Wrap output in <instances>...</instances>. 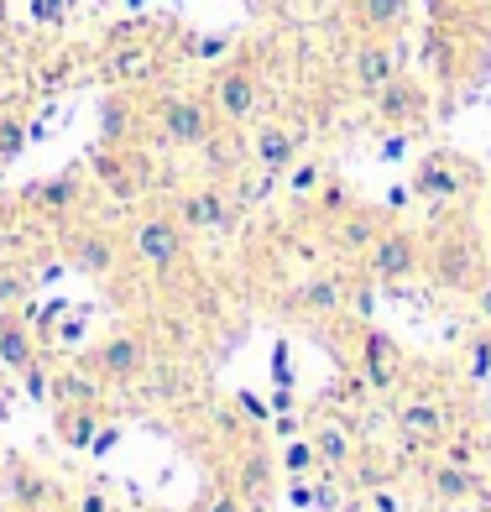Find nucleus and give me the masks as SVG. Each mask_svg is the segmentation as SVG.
Segmentation results:
<instances>
[{"label": "nucleus", "instance_id": "nucleus-52", "mask_svg": "<svg viewBox=\"0 0 491 512\" xmlns=\"http://www.w3.org/2000/svg\"><path fill=\"white\" fill-rule=\"evenodd\" d=\"M356 512H366V507H356Z\"/></svg>", "mask_w": 491, "mask_h": 512}, {"label": "nucleus", "instance_id": "nucleus-51", "mask_svg": "<svg viewBox=\"0 0 491 512\" xmlns=\"http://www.w3.org/2000/svg\"><path fill=\"white\" fill-rule=\"evenodd\" d=\"M147 512H168V507H147Z\"/></svg>", "mask_w": 491, "mask_h": 512}, {"label": "nucleus", "instance_id": "nucleus-11", "mask_svg": "<svg viewBox=\"0 0 491 512\" xmlns=\"http://www.w3.org/2000/svg\"><path fill=\"white\" fill-rule=\"evenodd\" d=\"M356 371L371 392H392L403 382V351H397V340L387 330H361V356H356Z\"/></svg>", "mask_w": 491, "mask_h": 512}, {"label": "nucleus", "instance_id": "nucleus-2", "mask_svg": "<svg viewBox=\"0 0 491 512\" xmlns=\"http://www.w3.org/2000/svg\"><path fill=\"white\" fill-rule=\"evenodd\" d=\"M424 272L434 277V288H450V293H471L481 283V251L471 241L465 225H450L429 241V256H424Z\"/></svg>", "mask_w": 491, "mask_h": 512}, {"label": "nucleus", "instance_id": "nucleus-22", "mask_svg": "<svg viewBox=\"0 0 491 512\" xmlns=\"http://www.w3.org/2000/svg\"><path fill=\"white\" fill-rule=\"evenodd\" d=\"M37 361V335L21 314H0V371H27Z\"/></svg>", "mask_w": 491, "mask_h": 512}, {"label": "nucleus", "instance_id": "nucleus-16", "mask_svg": "<svg viewBox=\"0 0 491 512\" xmlns=\"http://www.w3.org/2000/svg\"><path fill=\"white\" fill-rule=\"evenodd\" d=\"M293 304L303 314H314V319H335V314L350 309V283H345L340 272H309L293 288Z\"/></svg>", "mask_w": 491, "mask_h": 512}, {"label": "nucleus", "instance_id": "nucleus-50", "mask_svg": "<svg viewBox=\"0 0 491 512\" xmlns=\"http://www.w3.org/2000/svg\"><path fill=\"white\" fill-rule=\"evenodd\" d=\"M21 512H53V502H42V507H21Z\"/></svg>", "mask_w": 491, "mask_h": 512}, {"label": "nucleus", "instance_id": "nucleus-25", "mask_svg": "<svg viewBox=\"0 0 491 512\" xmlns=\"http://www.w3.org/2000/svg\"><path fill=\"white\" fill-rule=\"evenodd\" d=\"M6 497H11V507L21 512V507H42V502H53V481L37 471V465H11L6 471Z\"/></svg>", "mask_w": 491, "mask_h": 512}, {"label": "nucleus", "instance_id": "nucleus-20", "mask_svg": "<svg viewBox=\"0 0 491 512\" xmlns=\"http://www.w3.org/2000/svg\"><path fill=\"white\" fill-rule=\"evenodd\" d=\"M361 37H392L408 21V0H345Z\"/></svg>", "mask_w": 491, "mask_h": 512}, {"label": "nucleus", "instance_id": "nucleus-7", "mask_svg": "<svg viewBox=\"0 0 491 512\" xmlns=\"http://www.w3.org/2000/svg\"><path fill=\"white\" fill-rule=\"evenodd\" d=\"M131 251L142 256L147 267L173 272L183 262V251H189V230L178 225L173 209H152V215H142V220L131 225Z\"/></svg>", "mask_w": 491, "mask_h": 512}, {"label": "nucleus", "instance_id": "nucleus-5", "mask_svg": "<svg viewBox=\"0 0 491 512\" xmlns=\"http://www.w3.org/2000/svg\"><path fill=\"white\" fill-rule=\"evenodd\" d=\"M89 173H95V183L105 189V199H115L121 209L147 194V157L126 142H105L89 157Z\"/></svg>", "mask_w": 491, "mask_h": 512}, {"label": "nucleus", "instance_id": "nucleus-1", "mask_svg": "<svg viewBox=\"0 0 491 512\" xmlns=\"http://www.w3.org/2000/svg\"><path fill=\"white\" fill-rule=\"evenodd\" d=\"M152 126H157L162 142H173V147H204L209 136L220 131V115H215V105H204L199 95L168 89V95L152 100Z\"/></svg>", "mask_w": 491, "mask_h": 512}, {"label": "nucleus", "instance_id": "nucleus-13", "mask_svg": "<svg viewBox=\"0 0 491 512\" xmlns=\"http://www.w3.org/2000/svg\"><path fill=\"white\" fill-rule=\"evenodd\" d=\"M397 74H403V63H397V48L387 37H361L356 42V53H350V84H356L366 100Z\"/></svg>", "mask_w": 491, "mask_h": 512}, {"label": "nucleus", "instance_id": "nucleus-35", "mask_svg": "<svg viewBox=\"0 0 491 512\" xmlns=\"http://www.w3.org/2000/svg\"><path fill=\"white\" fill-rule=\"evenodd\" d=\"M345 209H350L345 183H324V189H319V215H324V220H340Z\"/></svg>", "mask_w": 491, "mask_h": 512}, {"label": "nucleus", "instance_id": "nucleus-41", "mask_svg": "<svg viewBox=\"0 0 491 512\" xmlns=\"http://www.w3.org/2000/svg\"><path fill=\"white\" fill-rule=\"evenodd\" d=\"M115 445H121V429L105 424V429H95V439H89V455H110Z\"/></svg>", "mask_w": 491, "mask_h": 512}, {"label": "nucleus", "instance_id": "nucleus-40", "mask_svg": "<svg viewBox=\"0 0 491 512\" xmlns=\"http://www.w3.org/2000/svg\"><path fill=\"white\" fill-rule=\"evenodd\" d=\"M350 309H356L361 319L377 309V288H366V283H350Z\"/></svg>", "mask_w": 491, "mask_h": 512}, {"label": "nucleus", "instance_id": "nucleus-19", "mask_svg": "<svg viewBox=\"0 0 491 512\" xmlns=\"http://www.w3.org/2000/svg\"><path fill=\"white\" fill-rule=\"evenodd\" d=\"M309 445H314L324 471H345V465H356V439H350V429L340 424V418H314Z\"/></svg>", "mask_w": 491, "mask_h": 512}, {"label": "nucleus", "instance_id": "nucleus-8", "mask_svg": "<svg viewBox=\"0 0 491 512\" xmlns=\"http://www.w3.org/2000/svg\"><path fill=\"white\" fill-rule=\"evenodd\" d=\"M371 110H377V121H382V126L418 131V126L429 121V110H434V95H429V84H424V79L397 74V79H387L377 95H371Z\"/></svg>", "mask_w": 491, "mask_h": 512}, {"label": "nucleus", "instance_id": "nucleus-48", "mask_svg": "<svg viewBox=\"0 0 491 512\" xmlns=\"http://www.w3.org/2000/svg\"><path fill=\"white\" fill-rule=\"evenodd\" d=\"M439 512H481L476 502H439Z\"/></svg>", "mask_w": 491, "mask_h": 512}, {"label": "nucleus", "instance_id": "nucleus-31", "mask_svg": "<svg viewBox=\"0 0 491 512\" xmlns=\"http://www.w3.org/2000/svg\"><path fill=\"white\" fill-rule=\"evenodd\" d=\"M131 121H136L131 100H110V105H105V142H126V136H131Z\"/></svg>", "mask_w": 491, "mask_h": 512}, {"label": "nucleus", "instance_id": "nucleus-14", "mask_svg": "<svg viewBox=\"0 0 491 512\" xmlns=\"http://www.w3.org/2000/svg\"><path fill=\"white\" fill-rule=\"evenodd\" d=\"M173 215H178V225L183 230H225L230 225V194H225V183H199V189H189V194H178V204H173Z\"/></svg>", "mask_w": 491, "mask_h": 512}, {"label": "nucleus", "instance_id": "nucleus-21", "mask_svg": "<svg viewBox=\"0 0 491 512\" xmlns=\"http://www.w3.org/2000/svg\"><path fill=\"white\" fill-rule=\"evenodd\" d=\"M429 492H434V502H476L486 492V481L471 471V465L439 460V465H429Z\"/></svg>", "mask_w": 491, "mask_h": 512}, {"label": "nucleus", "instance_id": "nucleus-18", "mask_svg": "<svg viewBox=\"0 0 491 512\" xmlns=\"http://www.w3.org/2000/svg\"><path fill=\"white\" fill-rule=\"evenodd\" d=\"M277 492V460L267 450H246L236 460V497L251 507V512H262Z\"/></svg>", "mask_w": 491, "mask_h": 512}, {"label": "nucleus", "instance_id": "nucleus-17", "mask_svg": "<svg viewBox=\"0 0 491 512\" xmlns=\"http://www.w3.org/2000/svg\"><path fill=\"white\" fill-rule=\"evenodd\" d=\"M382 225H387L382 209H371V204H350L345 215L335 220L330 241H335V251H340V256H366V251H371V241L382 236Z\"/></svg>", "mask_w": 491, "mask_h": 512}, {"label": "nucleus", "instance_id": "nucleus-30", "mask_svg": "<svg viewBox=\"0 0 491 512\" xmlns=\"http://www.w3.org/2000/svg\"><path fill=\"white\" fill-rule=\"evenodd\" d=\"M277 471H288V481L293 476H314L319 471V455H314L309 439H288V450L277 455Z\"/></svg>", "mask_w": 491, "mask_h": 512}, {"label": "nucleus", "instance_id": "nucleus-15", "mask_svg": "<svg viewBox=\"0 0 491 512\" xmlns=\"http://www.w3.org/2000/svg\"><path fill=\"white\" fill-rule=\"evenodd\" d=\"M251 162H256V173L283 178L298 162V131L288 121H262L251 131Z\"/></svg>", "mask_w": 491, "mask_h": 512}, {"label": "nucleus", "instance_id": "nucleus-26", "mask_svg": "<svg viewBox=\"0 0 491 512\" xmlns=\"http://www.w3.org/2000/svg\"><path fill=\"white\" fill-rule=\"evenodd\" d=\"M397 424H403L413 439H444L450 418H444V408L434 398H408L403 408H397Z\"/></svg>", "mask_w": 491, "mask_h": 512}, {"label": "nucleus", "instance_id": "nucleus-9", "mask_svg": "<svg viewBox=\"0 0 491 512\" xmlns=\"http://www.w3.org/2000/svg\"><path fill=\"white\" fill-rule=\"evenodd\" d=\"M121 262V236H110L105 225H63V267L84 277H110Z\"/></svg>", "mask_w": 491, "mask_h": 512}, {"label": "nucleus", "instance_id": "nucleus-12", "mask_svg": "<svg viewBox=\"0 0 491 512\" xmlns=\"http://www.w3.org/2000/svg\"><path fill=\"white\" fill-rule=\"evenodd\" d=\"M27 209L37 220H53V225H68L79 215V199H84V178L79 173H53V178H37L27 194Z\"/></svg>", "mask_w": 491, "mask_h": 512}, {"label": "nucleus", "instance_id": "nucleus-33", "mask_svg": "<svg viewBox=\"0 0 491 512\" xmlns=\"http://www.w3.org/2000/svg\"><path fill=\"white\" fill-rule=\"evenodd\" d=\"M194 512H251L241 497H236V486H209V492L199 497Z\"/></svg>", "mask_w": 491, "mask_h": 512}, {"label": "nucleus", "instance_id": "nucleus-49", "mask_svg": "<svg viewBox=\"0 0 491 512\" xmlns=\"http://www.w3.org/2000/svg\"><path fill=\"white\" fill-rule=\"evenodd\" d=\"M377 512H397V502H392L387 492H377Z\"/></svg>", "mask_w": 491, "mask_h": 512}, {"label": "nucleus", "instance_id": "nucleus-3", "mask_svg": "<svg viewBox=\"0 0 491 512\" xmlns=\"http://www.w3.org/2000/svg\"><path fill=\"white\" fill-rule=\"evenodd\" d=\"M424 256H429V241L418 236L413 225H382V236L366 251V277H377V283H403V277L424 272Z\"/></svg>", "mask_w": 491, "mask_h": 512}, {"label": "nucleus", "instance_id": "nucleus-34", "mask_svg": "<svg viewBox=\"0 0 491 512\" xmlns=\"http://www.w3.org/2000/svg\"><path fill=\"white\" fill-rule=\"evenodd\" d=\"M465 371H471V382H486L491 377V330H481L471 340V356H465Z\"/></svg>", "mask_w": 491, "mask_h": 512}, {"label": "nucleus", "instance_id": "nucleus-36", "mask_svg": "<svg viewBox=\"0 0 491 512\" xmlns=\"http://www.w3.org/2000/svg\"><path fill=\"white\" fill-rule=\"evenodd\" d=\"M21 387H27V398H37V403H42V398L53 403V377H48V371H42L37 361H32L27 371H21Z\"/></svg>", "mask_w": 491, "mask_h": 512}, {"label": "nucleus", "instance_id": "nucleus-43", "mask_svg": "<svg viewBox=\"0 0 491 512\" xmlns=\"http://www.w3.org/2000/svg\"><path fill=\"white\" fill-rule=\"evenodd\" d=\"M444 460L471 465V460H476V445H471V439H450V445H444Z\"/></svg>", "mask_w": 491, "mask_h": 512}, {"label": "nucleus", "instance_id": "nucleus-46", "mask_svg": "<svg viewBox=\"0 0 491 512\" xmlns=\"http://www.w3.org/2000/svg\"><path fill=\"white\" fill-rule=\"evenodd\" d=\"M225 48H230V42H225V37H209V42H199V48H194V53H199V58H220Z\"/></svg>", "mask_w": 491, "mask_h": 512}, {"label": "nucleus", "instance_id": "nucleus-47", "mask_svg": "<svg viewBox=\"0 0 491 512\" xmlns=\"http://www.w3.org/2000/svg\"><path fill=\"white\" fill-rule=\"evenodd\" d=\"M79 512H110V502L100 492H89V497H79Z\"/></svg>", "mask_w": 491, "mask_h": 512}, {"label": "nucleus", "instance_id": "nucleus-32", "mask_svg": "<svg viewBox=\"0 0 491 512\" xmlns=\"http://www.w3.org/2000/svg\"><path fill=\"white\" fill-rule=\"evenodd\" d=\"M27 142H32V136H27V126H21L16 115H0V162H16Z\"/></svg>", "mask_w": 491, "mask_h": 512}, {"label": "nucleus", "instance_id": "nucleus-4", "mask_svg": "<svg viewBox=\"0 0 491 512\" xmlns=\"http://www.w3.org/2000/svg\"><path fill=\"white\" fill-rule=\"evenodd\" d=\"M84 366L95 371L105 387H131V382H142L152 371V351H147V340L136 330H115L84 356Z\"/></svg>", "mask_w": 491, "mask_h": 512}, {"label": "nucleus", "instance_id": "nucleus-6", "mask_svg": "<svg viewBox=\"0 0 491 512\" xmlns=\"http://www.w3.org/2000/svg\"><path fill=\"white\" fill-rule=\"evenodd\" d=\"M209 105H215L220 115V126H246L256 105H262V74H256V63L251 58H236V63H225L215 68V95H209Z\"/></svg>", "mask_w": 491, "mask_h": 512}, {"label": "nucleus", "instance_id": "nucleus-45", "mask_svg": "<svg viewBox=\"0 0 491 512\" xmlns=\"http://www.w3.org/2000/svg\"><path fill=\"white\" fill-rule=\"evenodd\" d=\"M32 16L37 21H58L63 16V0H32Z\"/></svg>", "mask_w": 491, "mask_h": 512}, {"label": "nucleus", "instance_id": "nucleus-39", "mask_svg": "<svg viewBox=\"0 0 491 512\" xmlns=\"http://www.w3.org/2000/svg\"><path fill=\"white\" fill-rule=\"evenodd\" d=\"M236 408L251 418V424H272V408H267L262 398H256V392H241V398H236Z\"/></svg>", "mask_w": 491, "mask_h": 512}, {"label": "nucleus", "instance_id": "nucleus-23", "mask_svg": "<svg viewBox=\"0 0 491 512\" xmlns=\"http://www.w3.org/2000/svg\"><path fill=\"white\" fill-rule=\"evenodd\" d=\"M100 377L89 366H63L58 377H53V408H89V403H100Z\"/></svg>", "mask_w": 491, "mask_h": 512}, {"label": "nucleus", "instance_id": "nucleus-38", "mask_svg": "<svg viewBox=\"0 0 491 512\" xmlns=\"http://www.w3.org/2000/svg\"><path fill=\"white\" fill-rule=\"evenodd\" d=\"M272 387H293V356H288V340H272Z\"/></svg>", "mask_w": 491, "mask_h": 512}, {"label": "nucleus", "instance_id": "nucleus-24", "mask_svg": "<svg viewBox=\"0 0 491 512\" xmlns=\"http://www.w3.org/2000/svg\"><path fill=\"white\" fill-rule=\"evenodd\" d=\"M199 152H204V168H209V178H215V183H225V178L246 162V147H241L236 126H220V131L199 147Z\"/></svg>", "mask_w": 491, "mask_h": 512}, {"label": "nucleus", "instance_id": "nucleus-28", "mask_svg": "<svg viewBox=\"0 0 491 512\" xmlns=\"http://www.w3.org/2000/svg\"><path fill=\"white\" fill-rule=\"evenodd\" d=\"M100 429V403L89 408H58V439L68 450H89V439Z\"/></svg>", "mask_w": 491, "mask_h": 512}, {"label": "nucleus", "instance_id": "nucleus-37", "mask_svg": "<svg viewBox=\"0 0 491 512\" xmlns=\"http://www.w3.org/2000/svg\"><path fill=\"white\" fill-rule=\"evenodd\" d=\"M283 178H288V194H309L314 183H319V162H293Z\"/></svg>", "mask_w": 491, "mask_h": 512}, {"label": "nucleus", "instance_id": "nucleus-29", "mask_svg": "<svg viewBox=\"0 0 491 512\" xmlns=\"http://www.w3.org/2000/svg\"><path fill=\"white\" fill-rule=\"evenodd\" d=\"M32 298V272L16 262H0V314H16Z\"/></svg>", "mask_w": 491, "mask_h": 512}, {"label": "nucleus", "instance_id": "nucleus-44", "mask_svg": "<svg viewBox=\"0 0 491 512\" xmlns=\"http://www.w3.org/2000/svg\"><path fill=\"white\" fill-rule=\"evenodd\" d=\"M471 304H476V314L491 324V283H476V288H471Z\"/></svg>", "mask_w": 491, "mask_h": 512}, {"label": "nucleus", "instance_id": "nucleus-27", "mask_svg": "<svg viewBox=\"0 0 491 512\" xmlns=\"http://www.w3.org/2000/svg\"><path fill=\"white\" fill-rule=\"evenodd\" d=\"M152 68H157V53H152V48H136V42H121V48H110V53H105V74H110V79H121V84L147 79Z\"/></svg>", "mask_w": 491, "mask_h": 512}, {"label": "nucleus", "instance_id": "nucleus-10", "mask_svg": "<svg viewBox=\"0 0 491 512\" xmlns=\"http://www.w3.org/2000/svg\"><path fill=\"white\" fill-rule=\"evenodd\" d=\"M465 189H471V173H465V162L455 152H429L413 168V194L429 204H455L465 199Z\"/></svg>", "mask_w": 491, "mask_h": 512}, {"label": "nucleus", "instance_id": "nucleus-42", "mask_svg": "<svg viewBox=\"0 0 491 512\" xmlns=\"http://www.w3.org/2000/svg\"><path fill=\"white\" fill-rule=\"evenodd\" d=\"M288 502H293V507H314V486H309V476H293V481H288Z\"/></svg>", "mask_w": 491, "mask_h": 512}]
</instances>
